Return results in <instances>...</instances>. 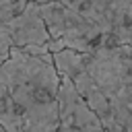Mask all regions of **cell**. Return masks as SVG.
<instances>
[{"label":"cell","instance_id":"5b68a950","mask_svg":"<svg viewBox=\"0 0 132 132\" xmlns=\"http://www.w3.org/2000/svg\"><path fill=\"white\" fill-rule=\"evenodd\" d=\"M60 128L58 132H107L97 113L78 95L70 78L60 74Z\"/></svg>","mask_w":132,"mask_h":132},{"label":"cell","instance_id":"6da1fadb","mask_svg":"<svg viewBox=\"0 0 132 132\" xmlns=\"http://www.w3.org/2000/svg\"><path fill=\"white\" fill-rule=\"evenodd\" d=\"M60 74L52 54L12 50L0 66V126L6 132H58Z\"/></svg>","mask_w":132,"mask_h":132},{"label":"cell","instance_id":"7a4b0ae2","mask_svg":"<svg viewBox=\"0 0 132 132\" xmlns=\"http://www.w3.org/2000/svg\"><path fill=\"white\" fill-rule=\"evenodd\" d=\"M58 74L70 78L107 132H132V47L52 54Z\"/></svg>","mask_w":132,"mask_h":132},{"label":"cell","instance_id":"8992f818","mask_svg":"<svg viewBox=\"0 0 132 132\" xmlns=\"http://www.w3.org/2000/svg\"><path fill=\"white\" fill-rule=\"evenodd\" d=\"M0 132H6V130H4V128H2V126H0Z\"/></svg>","mask_w":132,"mask_h":132},{"label":"cell","instance_id":"3957f363","mask_svg":"<svg viewBox=\"0 0 132 132\" xmlns=\"http://www.w3.org/2000/svg\"><path fill=\"white\" fill-rule=\"evenodd\" d=\"M54 54L132 47V0H37Z\"/></svg>","mask_w":132,"mask_h":132},{"label":"cell","instance_id":"52a82bcc","mask_svg":"<svg viewBox=\"0 0 132 132\" xmlns=\"http://www.w3.org/2000/svg\"><path fill=\"white\" fill-rule=\"evenodd\" d=\"M29 2H37V0H29Z\"/></svg>","mask_w":132,"mask_h":132},{"label":"cell","instance_id":"277c9868","mask_svg":"<svg viewBox=\"0 0 132 132\" xmlns=\"http://www.w3.org/2000/svg\"><path fill=\"white\" fill-rule=\"evenodd\" d=\"M47 50L54 54L52 37L39 14L37 2L0 0V64L12 50Z\"/></svg>","mask_w":132,"mask_h":132}]
</instances>
